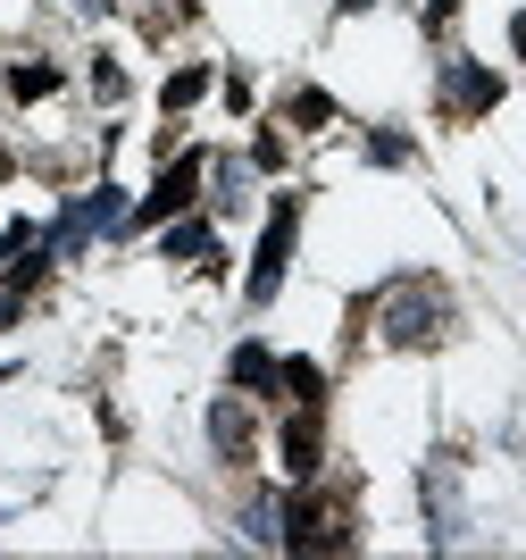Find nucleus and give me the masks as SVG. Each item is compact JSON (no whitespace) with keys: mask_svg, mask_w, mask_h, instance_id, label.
<instances>
[{"mask_svg":"<svg viewBox=\"0 0 526 560\" xmlns=\"http://www.w3.org/2000/svg\"><path fill=\"white\" fill-rule=\"evenodd\" d=\"M276 385H284V394H293V401H318V394H326L318 360H276Z\"/></svg>","mask_w":526,"mask_h":560,"instance_id":"nucleus-9","label":"nucleus"},{"mask_svg":"<svg viewBox=\"0 0 526 560\" xmlns=\"http://www.w3.org/2000/svg\"><path fill=\"white\" fill-rule=\"evenodd\" d=\"M435 310H443V293L435 284H393L385 293V318H393V343H426V335H435Z\"/></svg>","mask_w":526,"mask_h":560,"instance_id":"nucleus-5","label":"nucleus"},{"mask_svg":"<svg viewBox=\"0 0 526 560\" xmlns=\"http://www.w3.org/2000/svg\"><path fill=\"white\" fill-rule=\"evenodd\" d=\"M201 176H209V151H184V160H167V176L151 185V201H142V226H160V218H176V210H192V192H201Z\"/></svg>","mask_w":526,"mask_h":560,"instance_id":"nucleus-4","label":"nucleus"},{"mask_svg":"<svg viewBox=\"0 0 526 560\" xmlns=\"http://www.w3.org/2000/svg\"><path fill=\"white\" fill-rule=\"evenodd\" d=\"M326 117H335V101H326V93H309V84H301V93H293V126H326Z\"/></svg>","mask_w":526,"mask_h":560,"instance_id":"nucleus-14","label":"nucleus"},{"mask_svg":"<svg viewBox=\"0 0 526 560\" xmlns=\"http://www.w3.org/2000/svg\"><path fill=\"white\" fill-rule=\"evenodd\" d=\"M284 544H293V552H343L351 544V502L343 493H301L293 511H284Z\"/></svg>","mask_w":526,"mask_h":560,"instance_id":"nucleus-1","label":"nucleus"},{"mask_svg":"<svg viewBox=\"0 0 526 560\" xmlns=\"http://www.w3.org/2000/svg\"><path fill=\"white\" fill-rule=\"evenodd\" d=\"M343 9H351V18H360V9H376V0H343Z\"/></svg>","mask_w":526,"mask_h":560,"instance_id":"nucleus-17","label":"nucleus"},{"mask_svg":"<svg viewBox=\"0 0 526 560\" xmlns=\"http://www.w3.org/2000/svg\"><path fill=\"white\" fill-rule=\"evenodd\" d=\"M209 435H218V452H226V460H243V452H252V419H243L234 401H218V410H209Z\"/></svg>","mask_w":526,"mask_h":560,"instance_id":"nucleus-8","label":"nucleus"},{"mask_svg":"<svg viewBox=\"0 0 526 560\" xmlns=\"http://www.w3.org/2000/svg\"><path fill=\"white\" fill-rule=\"evenodd\" d=\"M201 93H209V68H176V75H167V93H160V101H167V109H192Z\"/></svg>","mask_w":526,"mask_h":560,"instance_id":"nucleus-12","label":"nucleus"},{"mask_svg":"<svg viewBox=\"0 0 526 560\" xmlns=\"http://www.w3.org/2000/svg\"><path fill=\"white\" fill-rule=\"evenodd\" d=\"M0 385H9V369H0Z\"/></svg>","mask_w":526,"mask_h":560,"instance_id":"nucleus-19","label":"nucleus"},{"mask_svg":"<svg viewBox=\"0 0 526 560\" xmlns=\"http://www.w3.org/2000/svg\"><path fill=\"white\" fill-rule=\"evenodd\" d=\"M234 385H243V394H268V385H276V360L259 343H243V351H234Z\"/></svg>","mask_w":526,"mask_h":560,"instance_id":"nucleus-10","label":"nucleus"},{"mask_svg":"<svg viewBox=\"0 0 526 560\" xmlns=\"http://www.w3.org/2000/svg\"><path fill=\"white\" fill-rule=\"evenodd\" d=\"M117 218H126V201H117V185H101L92 201H75V210L59 218V226H50V243H43V252H50V259H68V252H84V243H92L101 226H117Z\"/></svg>","mask_w":526,"mask_h":560,"instance_id":"nucleus-3","label":"nucleus"},{"mask_svg":"<svg viewBox=\"0 0 526 560\" xmlns=\"http://www.w3.org/2000/svg\"><path fill=\"white\" fill-rule=\"evenodd\" d=\"M201 252H209V226H201V218L167 226V243H160V259H201Z\"/></svg>","mask_w":526,"mask_h":560,"instance_id":"nucleus-11","label":"nucleus"},{"mask_svg":"<svg viewBox=\"0 0 526 560\" xmlns=\"http://www.w3.org/2000/svg\"><path fill=\"white\" fill-rule=\"evenodd\" d=\"M293 234H301V201H276L268 234H259V259H252V302H276V284H284V259H293Z\"/></svg>","mask_w":526,"mask_h":560,"instance_id":"nucleus-2","label":"nucleus"},{"mask_svg":"<svg viewBox=\"0 0 526 560\" xmlns=\"http://www.w3.org/2000/svg\"><path fill=\"white\" fill-rule=\"evenodd\" d=\"M502 101V75L493 68H477V59H443V109L452 117H477V109H493Z\"/></svg>","mask_w":526,"mask_h":560,"instance_id":"nucleus-6","label":"nucleus"},{"mask_svg":"<svg viewBox=\"0 0 526 560\" xmlns=\"http://www.w3.org/2000/svg\"><path fill=\"white\" fill-rule=\"evenodd\" d=\"M318 452H326V435H318V401H301L293 419H284V468H293V477H318Z\"/></svg>","mask_w":526,"mask_h":560,"instance_id":"nucleus-7","label":"nucleus"},{"mask_svg":"<svg viewBox=\"0 0 526 560\" xmlns=\"http://www.w3.org/2000/svg\"><path fill=\"white\" fill-rule=\"evenodd\" d=\"M50 84H59L50 68H9V93H17V101H43Z\"/></svg>","mask_w":526,"mask_h":560,"instance_id":"nucleus-13","label":"nucleus"},{"mask_svg":"<svg viewBox=\"0 0 526 560\" xmlns=\"http://www.w3.org/2000/svg\"><path fill=\"white\" fill-rule=\"evenodd\" d=\"M510 50H518V59H526V9H518V18H510Z\"/></svg>","mask_w":526,"mask_h":560,"instance_id":"nucleus-15","label":"nucleus"},{"mask_svg":"<svg viewBox=\"0 0 526 560\" xmlns=\"http://www.w3.org/2000/svg\"><path fill=\"white\" fill-rule=\"evenodd\" d=\"M9 318H17V302H9V293H0V327H9Z\"/></svg>","mask_w":526,"mask_h":560,"instance_id":"nucleus-16","label":"nucleus"},{"mask_svg":"<svg viewBox=\"0 0 526 560\" xmlns=\"http://www.w3.org/2000/svg\"><path fill=\"white\" fill-rule=\"evenodd\" d=\"M0 176H9V151H0Z\"/></svg>","mask_w":526,"mask_h":560,"instance_id":"nucleus-18","label":"nucleus"}]
</instances>
